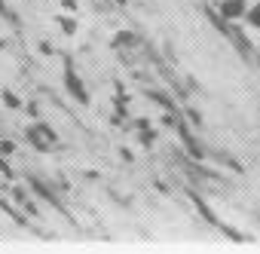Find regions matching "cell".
Masks as SVG:
<instances>
[{
  "instance_id": "obj_1",
  "label": "cell",
  "mask_w": 260,
  "mask_h": 254,
  "mask_svg": "<svg viewBox=\"0 0 260 254\" xmlns=\"http://www.w3.org/2000/svg\"><path fill=\"white\" fill-rule=\"evenodd\" d=\"M64 89H68V95L77 101V104H89V89H86V83H83V77L77 74V68H74V61L71 58H64Z\"/></svg>"
},
{
  "instance_id": "obj_2",
  "label": "cell",
  "mask_w": 260,
  "mask_h": 254,
  "mask_svg": "<svg viewBox=\"0 0 260 254\" xmlns=\"http://www.w3.org/2000/svg\"><path fill=\"white\" fill-rule=\"evenodd\" d=\"M175 132H178V138H181V144H184L187 156H190L193 163H202V160H205V150H202V144L196 141V135L190 132V125H187L184 113H178V119H175Z\"/></svg>"
},
{
  "instance_id": "obj_3",
  "label": "cell",
  "mask_w": 260,
  "mask_h": 254,
  "mask_svg": "<svg viewBox=\"0 0 260 254\" xmlns=\"http://www.w3.org/2000/svg\"><path fill=\"white\" fill-rule=\"evenodd\" d=\"M25 181H28V190H31L34 196H40L43 202H49V205H52L55 211H64V205H61V199H58V196L52 193V187H49V184H46L43 178H37V175H31V178H25Z\"/></svg>"
},
{
  "instance_id": "obj_4",
  "label": "cell",
  "mask_w": 260,
  "mask_h": 254,
  "mask_svg": "<svg viewBox=\"0 0 260 254\" xmlns=\"http://www.w3.org/2000/svg\"><path fill=\"white\" fill-rule=\"evenodd\" d=\"M248 0H220L217 4V13L226 19V22H239V19H245V13H248Z\"/></svg>"
},
{
  "instance_id": "obj_5",
  "label": "cell",
  "mask_w": 260,
  "mask_h": 254,
  "mask_svg": "<svg viewBox=\"0 0 260 254\" xmlns=\"http://www.w3.org/2000/svg\"><path fill=\"white\" fill-rule=\"evenodd\" d=\"M147 98L153 101V104H159L166 113H181V107H178V101L169 95V92H162V89H147Z\"/></svg>"
},
{
  "instance_id": "obj_6",
  "label": "cell",
  "mask_w": 260,
  "mask_h": 254,
  "mask_svg": "<svg viewBox=\"0 0 260 254\" xmlns=\"http://www.w3.org/2000/svg\"><path fill=\"white\" fill-rule=\"evenodd\" d=\"M25 138H28V144H31L34 150H49V147H52V144L46 141V135H43V132L37 129V122H31V125H28V132H25Z\"/></svg>"
},
{
  "instance_id": "obj_7",
  "label": "cell",
  "mask_w": 260,
  "mask_h": 254,
  "mask_svg": "<svg viewBox=\"0 0 260 254\" xmlns=\"http://www.w3.org/2000/svg\"><path fill=\"white\" fill-rule=\"evenodd\" d=\"M190 199H193V205H196V211H199V214H202V217H205V220H208L211 227H223V224L217 220V214H214V211H211V208L205 205V199H202L199 193H193V190H190Z\"/></svg>"
},
{
  "instance_id": "obj_8",
  "label": "cell",
  "mask_w": 260,
  "mask_h": 254,
  "mask_svg": "<svg viewBox=\"0 0 260 254\" xmlns=\"http://www.w3.org/2000/svg\"><path fill=\"white\" fill-rule=\"evenodd\" d=\"M113 46L116 49H135V46H141V37L135 31H119L116 40H113Z\"/></svg>"
},
{
  "instance_id": "obj_9",
  "label": "cell",
  "mask_w": 260,
  "mask_h": 254,
  "mask_svg": "<svg viewBox=\"0 0 260 254\" xmlns=\"http://www.w3.org/2000/svg\"><path fill=\"white\" fill-rule=\"evenodd\" d=\"M245 22L251 25V31H260V0H254V4L248 7V13H245Z\"/></svg>"
},
{
  "instance_id": "obj_10",
  "label": "cell",
  "mask_w": 260,
  "mask_h": 254,
  "mask_svg": "<svg viewBox=\"0 0 260 254\" xmlns=\"http://www.w3.org/2000/svg\"><path fill=\"white\" fill-rule=\"evenodd\" d=\"M0 19H4V22H10L13 28H19V16L13 13V7L7 4V0H0Z\"/></svg>"
},
{
  "instance_id": "obj_11",
  "label": "cell",
  "mask_w": 260,
  "mask_h": 254,
  "mask_svg": "<svg viewBox=\"0 0 260 254\" xmlns=\"http://www.w3.org/2000/svg\"><path fill=\"white\" fill-rule=\"evenodd\" d=\"M156 135H159V132L153 129V125H147V129H141V132H138V141H141V144H144V147L150 150V147L156 144Z\"/></svg>"
},
{
  "instance_id": "obj_12",
  "label": "cell",
  "mask_w": 260,
  "mask_h": 254,
  "mask_svg": "<svg viewBox=\"0 0 260 254\" xmlns=\"http://www.w3.org/2000/svg\"><path fill=\"white\" fill-rule=\"evenodd\" d=\"M55 25H58L68 37H74V34H77V22H74L71 16H55Z\"/></svg>"
},
{
  "instance_id": "obj_13",
  "label": "cell",
  "mask_w": 260,
  "mask_h": 254,
  "mask_svg": "<svg viewBox=\"0 0 260 254\" xmlns=\"http://www.w3.org/2000/svg\"><path fill=\"white\" fill-rule=\"evenodd\" d=\"M4 104L10 107V110H22L25 104H22V98L16 95V92H10V89H4Z\"/></svg>"
},
{
  "instance_id": "obj_14",
  "label": "cell",
  "mask_w": 260,
  "mask_h": 254,
  "mask_svg": "<svg viewBox=\"0 0 260 254\" xmlns=\"http://www.w3.org/2000/svg\"><path fill=\"white\" fill-rule=\"evenodd\" d=\"M34 122H37V129L46 135V141H49V144H55V141H58V132L52 129V125H46V122H40V119H34Z\"/></svg>"
},
{
  "instance_id": "obj_15",
  "label": "cell",
  "mask_w": 260,
  "mask_h": 254,
  "mask_svg": "<svg viewBox=\"0 0 260 254\" xmlns=\"http://www.w3.org/2000/svg\"><path fill=\"white\" fill-rule=\"evenodd\" d=\"M181 113H184V119H187V122H193V125H202V116H199V110H193V107H181Z\"/></svg>"
},
{
  "instance_id": "obj_16",
  "label": "cell",
  "mask_w": 260,
  "mask_h": 254,
  "mask_svg": "<svg viewBox=\"0 0 260 254\" xmlns=\"http://www.w3.org/2000/svg\"><path fill=\"white\" fill-rule=\"evenodd\" d=\"M0 175H4L7 181H16V172H13V166L4 160V153H0Z\"/></svg>"
},
{
  "instance_id": "obj_17",
  "label": "cell",
  "mask_w": 260,
  "mask_h": 254,
  "mask_svg": "<svg viewBox=\"0 0 260 254\" xmlns=\"http://www.w3.org/2000/svg\"><path fill=\"white\" fill-rule=\"evenodd\" d=\"M22 208H25V214H28V217H40V208H37V202H34V199H25V202H22Z\"/></svg>"
},
{
  "instance_id": "obj_18",
  "label": "cell",
  "mask_w": 260,
  "mask_h": 254,
  "mask_svg": "<svg viewBox=\"0 0 260 254\" xmlns=\"http://www.w3.org/2000/svg\"><path fill=\"white\" fill-rule=\"evenodd\" d=\"M220 163H223V166H230L233 172H239V175H242V163H239V160H233V156H226V153H220Z\"/></svg>"
},
{
  "instance_id": "obj_19",
  "label": "cell",
  "mask_w": 260,
  "mask_h": 254,
  "mask_svg": "<svg viewBox=\"0 0 260 254\" xmlns=\"http://www.w3.org/2000/svg\"><path fill=\"white\" fill-rule=\"evenodd\" d=\"M10 196H13V199H16L19 205H22V202L28 199V193H25V187H19V184H16V187H10Z\"/></svg>"
},
{
  "instance_id": "obj_20",
  "label": "cell",
  "mask_w": 260,
  "mask_h": 254,
  "mask_svg": "<svg viewBox=\"0 0 260 254\" xmlns=\"http://www.w3.org/2000/svg\"><path fill=\"white\" fill-rule=\"evenodd\" d=\"M0 153H16V141H10V138H0Z\"/></svg>"
},
{
  "instance_id": "obj_21",
  "label": "cell",
  "mask_w": 260,
  "mask_h": 254,
  "mask_svg": "<svg viewBox=\"0 0 260 254\" xmlns=\"http://www.w3.org/2000/svg\"><path fill=\"white\" fill-rule=\"evenodd\" d=\"M25 110H28V116H31V119H40V104H37V101H28V104H25Z\"/></svg>"
},
{
  "instance_id": "obj_22",
  "label": "cell",
  "mask_w": 260,
  "mask_h": 254,
  "mask_svg": "<svg viewBox=\"0 0 260 254\" xmlns=\"http://www.w3.org/2000/svg\"><path fill=\"white\" fill-rule=\"evenodd\" d=\"M58 4H61L68 13H77V0H58Z\"/></svg>"
},
{
  "instance_id": "obj_23",
  "label": "cell",
  "mask_w": 260,
  "mask_h": 254,
  "mask_svg": "<svg viewBox=\"0 0 260 254\" xmlns=\"http://www.w3.org/2000/svg\"><path fill=\"white\" fill-rule=\"evenodd\" d=\"M119 156H122L125 163H132V150H128V147H122V150H119Z\"/></svg>"
},
{
  "instance_id": "obj_24",
  "label": "cell",
  "mask_w": 260,
  "mask_h": 254,
  "mask_svg": "<svg viewBox=\"0 0 260 254\" xmlns=\"http://www.w3.org/2000/svg\"><path fill=\"white\" fill-rule=\"evenodd\" d=\"M254 61H257V68H260V52H257V55H254Z\"/></svg>"
},
{
  "instance_id": "obj_25",
  "label": "cell",
  "mask_w": 260,
  "mask_h": 254,
  "mask_svg": "<svg viewBox=\"0 0 260 254\" xmlns=\"http://www.w3.org/2000/svg\"><path fill=\"white\" fill-rule=\"evenodd\" d=\"M214 4H220V0H214Z\"/></svg>"
}]
</instances>
